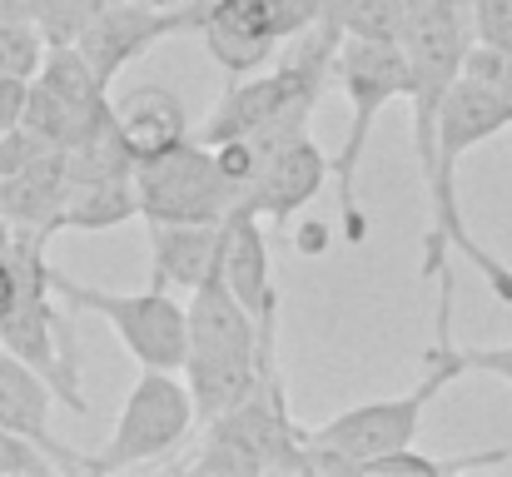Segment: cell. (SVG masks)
<instances>
[{
	"instance_id": "cell-10",
	"label": "cell",
	"mask_w": 512,
	"mask_h": 477,
	"mask_svg": "<svg viewBox=\"0 0 512 477\" xmlns=\"http://www.w3.org/2000/svg\"><path fill=\"white\" fill-rule=\"evenodd\" d=\"M184 318H189V358H259V318L229 289L219 264L204 274L199 289H189Z\"/></svg>"
},
{
	"instance_id": "cell-4",
	"label": "cell",
	"mask_w": 512,
	"mask_h": 477,
	"mask_svg": "<svg viewBox=\"0 0 512 477\" xmlns=\"http://www.w3.org/2000/svg\"><path fill=\"white\" fill-rule=\"evenodd\" d=\"M50 289L55 299L85 309V314L105 318L110 333L125 343V353L140 363V368H165V373H184V358H189V318L184 304L174 299L170 289H140V294H110V289H95V284H80L70 279L65 269L50 264Z\"/></svg>"
},
{
	"instance_id": "cell-2",
	"label": "cell",
	"mask_w": 512,
	"mask_h": 477,
	"mask_svg": "<svg viewBox=\"0 0 512 477\" xmlns=\"http://www.w3.org/2000/svg\"><path fill=\"white\" fill-rule=\"evenodd\" d=\"M438 284H443L438 338H433V348L423 358V378L408 393L353 403V408H343L339 418H329L324 428H304V473H363L373 458H388L398 448H413L428 403L438 393H448L468 373L463 348L453 343V274H443Z\"/></svg>"
},
{
	"instance_id": "cell-11",
	"label": "cell",
	"mask_w": 512,
	"mask_h": 477,
	"mask_svg": "<svg viewBox=\"0 0 512 477\" xmlns=\"http://www.w3.org/2000/svg\"><path fill=\"white\" fill-rule=\"evenodd\" d=\"M50 408H55V388L40 368H30L20 353H10L0 343V428L30 438L35 448H45L55 458V468H75V473H90V458L65 448L55 433H50Z\"/></svg>"
},
{
	"instance_id": "cell-3",
	"label": "cell",
	"mask_w": 512,
	"mask_h": 477,
	"mask_svg": "<svg viewBox=\"0 0 512 477\" xmlns=\"http://www.w3.org/2000/svg\"><path fill=\"white\" fill-rule=\"evenodd\" d=\"M334 75H339L343 95H348V130L334 155V184H339V214H343V239L363 244L368 239V219L358 209V164L373 140L378 115L408 95V50L393 30H353L339 40L334 55Z\"/></svg>"
},
{
	"instance_id": "cell-16",
	"label": "cell",
	"mask_w": 512,
	"mask_h": 477,
	"mask_svg": "<svg viewBox=\"0 0 512 477\" xmlns=\"http://www.w3.org/2000/svg\"><path fill=\"white\" fill-rule=\"evenodd\" d=\"M140 214V194H135V174H115V179H70L65 184V204H60V229H115L125 219Z\"/></svg>"
},
{
	"instance_id": "cell-12",
	"label": "cell",
	"mask_w": 512,
	"mask_h": 477,
	"mask_svg": "<svg viewBox=\"0 0 512 477\" xmlns=\"http://www.w3.org/2000/svg\"><path fill=\"white\" fill-rule=\"evenodd\" d=\"M329 179H334V159L324 155L309 135H299V140H289L279 155L259 169V179L244 189L239 209L259 214L264 224H284V219H294Z\"/></svg>"
},
{
	"instance_id": "cell-20",
	"label": "cell",
	"mask_w": 512,
	"mask_h": 477,
	"mask_svg": "<svg viewBox=\"0 0 512 477\" xmlns=\"http://www.w3.org/2000/svg\"><path fill=\"white\" fill-rule=\"evenodd\" d=\"M473 5V45L512 55V0H468Z\"/></svg>"
},
{
	"instance_id": "cell-15",
	"label": "cell",
	"mask_w": 512,
	"mask_h": 477,
	"mask_svg": "<svg viewBox=\"0 0 512 477\" xmlns=\"http://www.w3.org/2000/svg\"><path fill=\"white\" fill-rule=\"evenodd\" d=\"M269 353H279V343H259V358H184V383L199 423H214L229 408H239L259 388Z\"/></svg>"
},
{
	"instance_id": "cell-17",
	"label": "cell",
	"mask_w": 512,
	"mask_h": 477,
	"mask_svg": "<svg viewBox=\"0 0 512 477\" xmlns=\"http://www.w3.org/2000/svg\"><path fill=\"white\" fill-rule=\"evenodd\" d=\"M508 448H488V453H463V458H428L413 448H398L388 458H373L363 473H388V477H453V473H473V468H498L508 463Z\"/></svg>"
},
{
	"instance_id": "cell-22",
	"label": "cell",
	"mask_w": 512,
	"mask_h": 477,
	"mask_svg": "<svg viewBox=\"0 0 512 477\" xmlns=\"http://www.w3.org/2000/svg\"><path fill=\"white\" fill-rule=\"evenodd\" d=\"M463 363H468V373H493V378H503L512 388V343H478V348H463Z\"/></svg>"
},
{
	"instance_id": "cell-26",
	"label": "cell",
	"mask_w": 512,
	"mask_h": 477,
	"mask_svg": "<svg viewBox=\"0 0 512 477\" xmlns=\"http://www.w3.org/2000/svg\"><path fill=\"white\" fill-rule=\"evenodd\" d=\"M20 10H25V0H0V20L5 15H20Z\"/></svg>"
},
{
	"instance_id": "cell-13",
	"label": "cell",
	"mask_w": 512,
	"mask_h": 477,
	"mask_svg": "<svg viewBox=\"0 0 512 477\" xmlns=\"http://www.w3.org/2000/svg\"><path fill=\"white\" fill-rule=\"evenodd\" d=\"M110 110H115L120 140H125V150H130L135 164H145V159H155V155H170L184 140H194L184 100L174 90H165V85H135V90L115 95Z\"/></svg>"
},
{
	"instance_id": "cell-5",
	"label": "cell",
	"mask_w": 512,
	"mask_h": 477,
	"mask_svg": "<svg viewBox=\"0 0 512 477\" xmlns=\"http://www.w3.org/2000/svg\"><path fill=\"white\" fill-rule=\"evenodd\" d=\"M194 423H199V413H194L184 373L145 368L135 378V388L125 393V403H120L115 433L90 458V473H125V468L160 463L194 433Z\"/></svg>"
},
{
	"instance_id": "cell-9",
	"label": "cell",
	"mask_w": 512,
	"mask_h": 477,
	"mask_svg": "<svg viewBox=\"0 0 512 477\" xmlns=\"http://www.w3.org/2000/svg\"><path fill=\"white\" fill-rule=\"evenodd\" d=\"M219 274H224L229 289L244 299V309L259 318V343H279V289H274L269 239H264V219H259V214L234 209V214L224 219Z\"/></svg>"
},
{
	"instance_id": "cell-1",
	"label": "cell",
	"mask_w": 512,
	"mask_h": 477,
	"mask_svg": "<svg viewBox=\"0 0 512 477\" xmlns=\"http://www.w3.org/2000/svg\"><path fill=\"white\" fill-rule=\"evenodd\" d=\"M512 125V95L503 90V75H483L463 60V75L453 80L443 110H438V135H433V159L418 169L423 174V194H428V234H423V279H443L448 274V249H458L483 279L488 289L512 304V269L488 254L473 234L468 219L458 209V164L468 150L488 145L493 135H503Z\"/></svg>"
},
{
	"instance_id": "cell-23",
	"label": "cell",
	"mask_w": 512,
	"mask_h": 477,
	"mask_svg": "<svg viewBox=\"0 0 512 477\" xmlns=\"http://www.w3.org/2000/svg\"><path fill=\"white\" fill-rule=\"evenodd\" d=\"M25 100H30V80H10V75H0V135L20 130V120H25Z\"/></svg>"
},
{
	"instance_id": "cell-6",
	"label": "cell",
	"mask_w": 512,
	"mask_h": 477,
	"mask_svg": "<svg viewBox=\"0 0 512 477\" xmlns=\"http://www.w3.org/2000/svg\"><path fill=\"white\" fill-rule=\"evenodd\" d=\"M135 194L145 224H224L239 209V184L204 140L135 164Z\"/></svg>"
},
{
	"instance_id": "cell-25",
	"label": "cell",
	"mask_w": 512,
	"mask_h": 477,
	"mask_svg": "<svg viewBox=\"0 0 512 477\" xmlns=\"http://www.w3.org/2000/svg\"><path fill=\"white\" fill-rule=\"evenodd\" d=\"M324 244H329V229H324V224H309V229H304V244H299V249H304V254H319Z\"/></svg>"
},
{
	"instance_id": "cell-19",
	"label": "cell",
	"mask_w": 512,
	"mask_h": 477,
	"mask_svg": "<svg viewBox=\"0 0 512 477\" xmlns=\"http://www.w3.org/2000/svg\"><path fill=\"white\" fill-rule=\"evenodd\" d=\"M45 35H40V25L20 10V15H5L0 20V75H10V80H35L40 75V65H45Z\"/></svg>"
},
{
	"instance_id": "cell-8",
	"label": "cell",
	"mask_w": 512,
	"mask_h": 477,
	"mask_svg": "<svg viewBox=\"0 0 512 477\" xmlns=\"http://www.w3.org/2000/svg\"><path fill=\"white\" fill-rule=\"evenodd\" d=\"M204 0H105L95 25L80 35V55L95 65L105 85H115L120 70H130L140 55H150L160 40L179 30H199Z\"/></svg>"
},
{
	"instance_id": "cell-21",
	"label": "cell",
	"mask_w": 512,
	"mask_h": 477,
	"mask_svg": "<svg viewBox=\"0 0 512 477\" xmlns=\"http://www.w3.org/2000/svg\"><path fill=\"white\" fill-rule=\"evenodd\" d=\"M55 473V458L45 448H35L30 438L0 428V477H50Z\"/></svg>"
},
{
	"instance_id": "cell-7",
	"label": "cell",
	"mask_w": 512,
	"mask_h": 477,
	"mask_svg": "<svg viewBox=\"0 0 512 477\" xmlns=\"http://www.w3.org/2000/svg\"><path fill=\"white\" fill-rule=\"evenodd\" d=\"M319 15V0H204L199 40L224 75H254L274 50L304 35Z\"/></svg>"
},
{
	"instance_id": "cell-24",
	"label": "cell",
	"mask_w": 512,
	"mask_h": 477,
	"mask_svg": "<svg viewBox=\"0 0 512 477\" xmlns=\"http://www.w3.org/2000/svg\"><path fill=\"white\" fill-rule=\"evenodd\" d=\"M15 299H20V259H15V239H10V249H0V323L10 318Z\"/></svg>"
},
{
	"instance_id": "cell-18",
	"label": "cell",
	"mask_w": 512,
	"mask_h": 477,
	"mask_svg": "<svg viewBox=\"0 0 512 477\" xmlns=\"http://www.w3.org/2000/svg\"><path fill=\"white\" fill-rule=\"evenodd\" d=\"M105 0H25V15L40 25L45 45H80V35L95 25Z\"/></svg>"
},
{
	"instance_id": "cell-14",
	"label": "cell",
	"mask_w": 512,
	"mask_h": 477,
	"mask_svg": "<svg viewBox=\"0 0 512 477\" xmlns=\"http://www.w3.org/2000/svg\"><path fill=\"white\" fill-rule=\"evenodd\" d=\"M224 224H150V284L189 294L219 264Z\"/></svg>"
}]
</instances>
